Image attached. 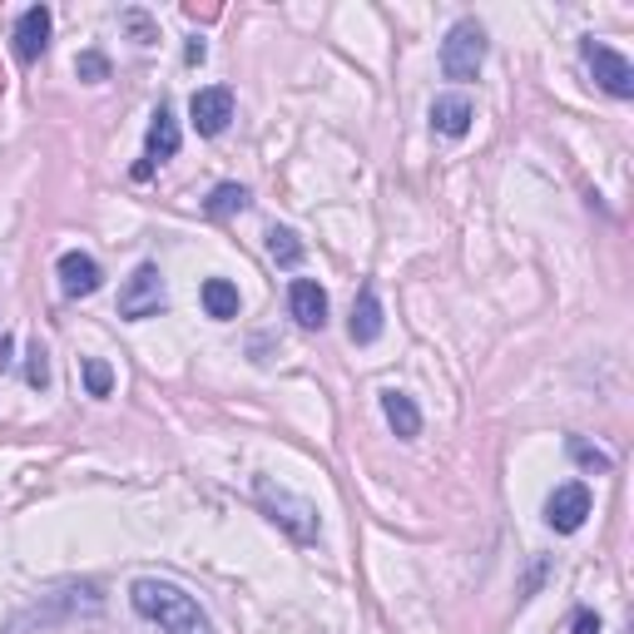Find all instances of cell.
I'll return each instance as SVG.
<instances>
[{"label":"cell","instance_id":"ac0fdd59","mask_svg":"<svg viewBox=\"0 0 634 634\" xmlns=\"http://www.w3.org/2000/svg\"><path fill=\"white\" fill-rule=\"evenodd\" d=\"M79 372H85L89 396H109V392H114V367H109V362H99V357H85V362H79Z\"/></svg>","mask_w":634,"mask_h":634},{"label":"cell","instance_id":"e0dca14e","mask_svg":"<svg viewBox=\"0 0 634 634\" xmlns=\"http://www.w3.org/2000/svg\"><path fill=\"white\" fill-rule=\"evenodd\" d=\"M267 253H273L277 267H297L303 263V238L293 233V228H267Z\"/></svg>","mask_w":634,"mask_h":634},{"label":"cell","instance_id":"5b68a950","mask_svg":"<svg viewBox=\"0 0 634 634\" xmlns=\"http://www.w3.org/2000/svg\"><path fill=\"white\" fill-rule=\"evenodd\" d=\"M580 55H584V65H590L594 85H600L604 95H614V99H630V95H634V65L620 55V50H610V45H594V40H584V45H580Z\"/></svg>","mask_w":634,"mask_h":634},{"label":"cell","instance_id":"3957f363","mask_svg":"<svg viewBox=\"0 0 634 634\" xmlns=\"http://www.w3.org/2000/svg\"><path fill=\"white\" fill-rule=\"evenodd\" d=\"M485 65V30L481 20H456L441 40V69L446 79H476Z\"/></svg>","mask_w":634,"mask_h":634},{"label":"cell","instance_id":"7c38bea8","mask_svg":"<svg viewBox=\"0 0 634 634\" xmlns=\"http://www.w3.org/2000/svg\"><path fill=\"white\" fill-rule=\"evenodd\" d=\"M178 154V119L168 114L164 105L154 109V119H149V139H144V168L164 164V158Z\"/></svg>","mask_w":634,"mask_h":634},{"label":"cell","instance_id":"6da1fadb","mask_svg":"<svg viewBox=\"0 0 634 634\" xmlns=\"http://www.w3.org/2000/svg\"><path fill=\"white\" fill-rule=\"evenodd\" d=\"M129 604L144 620H154L164 634H214V620L204 614V604L168 580H134L129 584Z\"/></svg>","mask_w":634,"mask_h":634},{"label":"cell","instance_id":"5bb4252c","mask_svg":"<svg viewBox=\"0 0 634 634\" xmlns=\"http://www.w3.org/2000/svg\"><path fill=\"white\" fill-rule=\"evenodd\" d=\"M382 416H386V426H392L402 441L422 436V412H416V402L406 392H396V386H386V392H382Z\"/></svg>","mask_w":634,"mask_h":634},{"label":"cell","instance_id":"2e32d148","mask_svg":"<svg viewBox=\"0 0 634 634\" xmlns=\"http://www.w3.org/2000/svg\"><path fill=\"white\" fill-rule=\"evenodd\" d=\"M243 208H248V188L243 184H218L214 194L204 198L208 218H233V214H243Z\"/></svg>","mask_w":634,"mask_h":634},{"label":"cell","instance_id":"30bf717a","mask_svg":"<svg viewBox=\"0 0 634 634\" xmlns=\"http://www.w3.org/2000/svg\"><path fill=\"white\" fill-rule=\"evenodd\" d=\"M55 273H59L65 297H89V293H99V283H105V273H99V263L89 253H65L55 263Z\"/></svg>","mask_w":634,"mask_h":634},{"label":"cell","instance_id":"ba28073f","mask_svg":"<svg viewBox=\"0 0 634 634\" xmlns=\"http://www.w3.org/2000/svg\"><path fill=\"white\" fill-rule=\"evenodd\" d=\"M50 25H55L50 6H30V10H20V20H15V59H20V65H35V59L45 55V45H50Z\"/></svg>","mask_w":634,"mask_h":634},{"label":"cell","instance_id":"ffe728a7","mask_svg":"<svg viewBox=\"0 0 634 634\" xmlns=\"http://www.w3.org/2000/svg\"><path fill=\"white\" fill-rule=\"evenodd\" d=\"M75 75L85 79V85H99V79H109V59L95 55V50H85V55L75 59Z\"/></svg>","mask_w":634,"mask_h":634},{"label":"cell","instance_id":"9c48e42d","mask_svg":"<svg viewBox=\"0 0 634 634\" xmlns=\"http://www.w3.org/2000/svg\"><path fill=\"white\" fill-rule=\"evenodd\" d=\"M287 307H293L297 327H307V332H323V323H327V293L313 283V277H293V287H287Z\"/></svg>","mask_w":634,"mask_h":634},{"label":"cell","instance_id":"8fae6325","mask_svg":"<svg viewBox=\"0 0 634 634\" xmlns=\"http://www.w3.org/2000/svg\"><path fill=\"white\" fill-rule=\"evenodd\" d=\"M471 119H476V109H471V99H466V95H436L431 129L441 139H466V134H471Z\"/></svg>","mask_w":634,"mask_h":634},{"label":"cell","instance_id":"7402d4cb","mask_svg":"<svg viewBox=\"0 0 634 634\" xmlns=\"http://www.w3.org/2000/svg\"><path fill=\"white\" fill-rule=\"evenodd\" d=\"M575 634H604V630H600V620H594L590 610H580L575 614Z\"/></svg>","mask_w":634,"mask_h":634},{"label":"cell","instance_id":"7a4b0ae2","mask_svg":"<svg viewBox=\"0 0 634 634\" xmlns=\"http://www.w3.org/2000/svg\"><path fill=\"white\" fill-rule=\"evenodd\" d=\"M253 495H258V511L267 515V521L277 525V531H287L297 545H313L317 535H323V521H317V505L313 501H303V495H293L287 485H273L263 476V481L253 485Z\"/></svg>","mask_w":634,"mask_h":634},{"label":"cell","instance_id":"9a60e30c","mask_svg":"<svg viewBox=\"0 0 634 634\" xmlns=\"http://www.w3.org/2000/svg\"><path fill=\"white\" fill-rule=\"evenodd\" d=\"M204 313L218 317V323H228V317H238V287L228 283V277H208L204 283Z\"/></svg>","mask_w":634,"mask_h":634},{"label":"cell","instance_id":"8992f818","mask_svg":"<svg viewBox=\"0 0 634 634\" xmlns=\"http://www.w3.org/2000/svg\"><path fill=\"white\" fill-rule=\"evenodd\" d=\"M584 521H590V485H584V481L555 485L550 501H545V525L560 531V535H575Z\"/></svg>","mask_w":634,"mask_h":634},{"label":"cell","instance_id":"277c9868","mask_svg":"<svg viewBox=\"0 0 634 634\" xmlns=\"http://www.w3.org/2000/svg\"><path fill=\"white\" fill-rule=\"evenodd\" d=\"M168 307V293H164V273L154 263H139L134 273L124 277L119 287V317L129 323H144V317H158Z\"/></svg>","mask_w":634,"mask_h":634},{"label":"cell","instance_id":"603a6c76","mask_svg":"<svg viewBox=\"0 0 634 634\" xmlns=\"http://www.w3.org/2000/svg\"><path fill=\"white\" fill-rule=\"evenodd\" d=\"M10 352H15V337H10V332H0V372H6V367L15 362V357H10Z\"/></svg>","mask_w":634,"mask_h":634},{"label":"cell","instance_id":"52a82bcc","mask_svg":"<svg viewBox=\"0 0 634 634\" xmlns=\"http://www.w3.org/2000/svg\"><path fill=\"white\" fill-rule=\"evenodd\" d=\"M188 114H194V129L198 134H223L228 119H233V89L228 85H208V89H194L188 99Z\"/></svg>","mask_w":634,"mask_h":634},{"label":"cell","instance_id":"d6986e66","mask_svg":"<svg viewBox=\"0 0 634 634\" xmlns=\"http://www.w3.org/2000/svg\"><path fill=\"white\" fill-rule=\"evenodd\" d=\"M570 456H575V461L584 466V471H600V476H604V471H610V466H614L610 456H604L600 446H590V441H584V436H570Z\"/></svg>","mask_w":634,"mask_h":634},{"label":"cell","instance_id":"4fadbf2b","mask_svg":"<svg viewBox=\"0 0 634 634\" xmlns=\"http://www.w3.org/2000/svg\"><path fill=\"white\" fill-rule=\"evenodd\" d=\"M347 332H352L357 347H372L376 337H382V303H376V287H362V293H357Z\"/></svg>","mask_w":634,"mask_h":634},{"label":"cell","instance_id":"44dd1931","mask_svg":"<svg viewBox=\"0 0 634 634\" xmlns=\"http://www.w3.org/2000/svg\"><path fill=\"white\" fill-rule=\"evenodd\" d=\"M25 357H30V362H25V382H30V386H50V362H45V347L35 342Z\"/></svg>","mask_w":634,"mask_h":634}]
</instances>
